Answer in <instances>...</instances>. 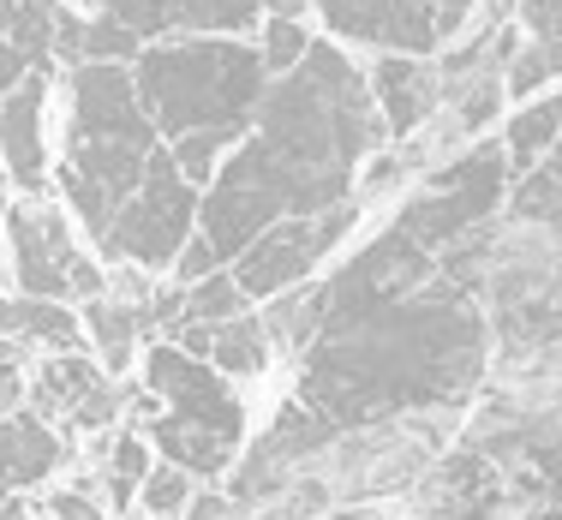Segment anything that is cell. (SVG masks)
Instances as JSON below:
<instances>
[{
	"label": "cell",
	"mask_w": 562,
	"mask_h": 520,
	"mask_svg": "<svg viewBox=\"0 0 562 520\" xmlns=\"http://www.w3.org/2000/svg\"><path fill=\"white\" fill-rule=\"evenodd\" d=\"M300 353L293 407L317 419L366 425L454 412L485 383L491 324L473 282H461L407 228H390L317 287V329Z\"/></svg>",
	"instance_id": "obj_1"
},
{
	"label": "cell",
	"mask_w": 562,
	"mask_h": 520,
	"mask_svg": "<svg viewBox=\"0 0 562 520\" xmlns=\"http://www.w3.org/2000/svg\"><path fill=\"white\" fill-rule=\"evenodd\" d=\"M383 114L371 78L341 48L312 43L288 72L270 78L251 132L210 173L198 204V239L173 258L180 282L234 263L270 222L317 216V210L353 197V173L378 150Z\"/></svg>",
	"instance_id": "obj_2"
},
{
	"label": "cell",
	"mask_w": 562,
	"mask_h": 520,
	"mask_svg": "<svg viewBox=\"0 0 562 520\" xmlns=\"http://www.w3.org/2000/svg\"><path fill=\"white\" fill-rule=\"evenodd\" d=\"M449 425L437 412L336 425L293 407L270 437L251 443L234 473V502L258 509V520H324L329 509L407 490L431 473Z\"/></svg>",
	"instance_id": "obj_3"
},
{
	"label": "cell",
	"mask_w": 562,
	"mask_h": 520,
	"mask_svg": "<svg viewBox=\"0 0 562 520\" xmlns=\"http://www.w3.org/2000/svg\"><path fill=\"white\" fill-rule=\"evenodd\" d=\"M156 144H162V132L144 114L132 66L102 60V55L78 60L72 66V132H66L60 192L72 204V216L90 228V239L109 234L114 210L144 180Z\"/></svg>",
	"instance_id": "obj_4"
},
{
	"label": "cell",
	"mask_w": 562,
	"mask_h": 520,
	"mask_svg": "<svg viewBox=\"0 0 562 520\" xmlns=\"http://www.w3.org/2000/svg\"><path fill=\"white\" fill-rule=\"evenodd\" d=\"M126 66L144 114L156 120L168 144L192 138V132L239 144L270 90L263 48L239 43V36H162V43H144Z\"/></svg>",
	"instance_id": "obj_5"
},
{
	"label": "cell",
	"mask_w": 562,
	"mask_h": 520,
	"mask_svg": "<svg viewBox=\"0 0 562 520\" xmlns=\"http://www.w3.org/2000/svg\"><path fill=\"white\" fill-rule=\"evenodd\" d=\"M198 234V185L186 180V168L173 162L168 144H156L144 180L126 192V204L114 210L109 234L97 239V251L109 263H138V270H168L186 251V239Z\"/></svg>",
	"instance_id": "obj_6"
},
{
	"label": "cell",
	"mask_w": 562,
	"mask_h": 520,
	"mask_svg": "<svg viewBox=\"0 0 562 520\" xmlns=\"http://www.w3.org/2000/svg\"><path fill=\"white\" fill-rule=\"evenodd\" d=\"M508 180H515V168H508L503 144H473L467 156H454L449 168H437L431 180H425V192L395 216V228H407L425 251L443 258L454 239H467L473 228H485V222L497 216Z\"/></svg>",
	"instance_id": "obj_7"
},
{
	"label": "cell",
	"mask_w": 562,
	"mask_h": 520,
	"mask_svg": "<svg viewBox=\"0 0 562 520\" xmlns=\"http://www.w3.org/2000/svg\"><path fill=\"white\" fill-rule=\"evenodd\" d=\"M270 12V0H102L97 24H85V55L132 60L162 36H239Z\"/></svg>",
	"instance_id": "obj_8"
},
{
	"label": "cell",
	"mask_w": 562,
	"mask_h": 520,
	"mask_svg": "<svg viewBox=\"0 0 562 520\" xmlns=\"http://www.w3.org/2000/svg\"><path fill=\"white\" fill-rule=\"evenodd\" d=\"M7 234H12V275H19V293H36V299H97L102 270L78 251L72 222L48 204L43 192L24 197L19 210H7Z\"/></svg>",
	"instance_id": "obj_9"
},
{
	"label": "cell",
	"mask_w": 562,
	"mask_h": 520,
	"mask_svg": "<svg viewBox=\"0 0 562 520\" xmlns=\"http://www.w3.org/2000/svg\"><path fill=\"white\" fill-rule=\"evenodd\" d=\"M329 31L383 55H437L473 19V0H305Z\"/></svg>",
	"instance_id": "obj_10"
},
{
	"label": "cell",
	"mask_w": 562,
	"mask_h": 520,
	"mask_svg": "<svg viewBox=\"0 0 562 520\" xmlns=\"http://www.w3.org/2000/svg\"><path fill=\"white\" fill-rule=\"evenodd\" d=\"M353 216H359V204H353V197H341V204L317 210V216H281V222H270V228H263L234 258V282L246 287L251 299H276L281 287L305 282V275L329 258V246L353 228Z\"/></svg>",
	"instance_id": "obj_11"
},
{
	"label": "cell",
	"mask_w": 562,
	"mask_h": 520,
	"mask_svg": "<svg viewBox=\"0 0 562 520\" xmlns=\"http://www.w3.org/2000/svg\"><path fill=\"white\" fill-rule=\"evenodd\" d=\"M144 383L168 402V419L192 425V431H210V437H222V443H239V431H246V407H239V395L222 383L216 365H198L180 341L150 347V359H144Z\"/></svg>",
	"instance_id": "obj_12"
},
{
	"label": "cell",
	"mask_w": 562,
	"mask_h": 520,
	"mask_svg": "<svg viewBox=\"0 0 562 520\" xmlns=\"http://www.w3.org/2000/svg\"><path fill=\"white\" fill-rule=\"evenodd\" d=\"M43 102H48V66H31L19 84L0 97V162L19 185L43 192L48 150H43Z\"/></svg>",
	"instance_id": "obj_13"
},
{
	"label": "cell",
	"mask_w": 562,
	"mask_h": 520,
	"mask_svg": "<svg viewBox=\"0 0 562 520\" xmlns=\"http://www.w3.org/2000/svg\"><path fill=\"white\" fill-rule=\"evenodd\" d=\"M371 97H378L383 126L395 138H407L443 102V72L431 66V55H378V66H371Z\"/></svg>",
	"instance_id": "obj_14"
},
{
	"label": "cell",
	"mask_w": 562,
	"mask_h": 520,
	"mask_svg": "<svg viewBox=\"0 0 562 520\" xmlns=\"http://www.w3.org/2000/svg\"><path fill=\"white\" fill-rule=\"evenodd\" d=\"M0 36L31 66H55V55H85V24L60 0H0Z\"/></svg>",
	"instance_id": "obj_15"
},
{
	"label": "cell",
	"mask_w": 562,
	"mask_h": 520,
	"mask_svg": "<svg viewBox=\"0 0 562 520\" xmlns=\"http://www.w3.org/2000/svg\"><path fill=\"white\" fill-rule=\"evenodd\" d=\"M180 347L186 353H210V365H216L222 377H251V371H263L276 353L263 317H251V312H234V317H222V324L180 329Z\"/></svg>",
	"instance_id": "obj_16"
},
{
	"label": "cell",
	"mask_w": 562,
	"mask_h": 520,
	"mask_svg": "<svg viewBox=\"0 0 562 520\" xmlns=\"http://www.w3.org/2000/svg\"><path fill=\"white\" fill-rule=\"evenodd\" d=\"M36 407L43 412H72V425H109L114 419V395L109 383H102V371L90 365V359L60 353L55 365H43V377H36Z\"/></svg>",
	"instance_id": "obj_17"
},
{
	"label": "cell",
	"mask_w": 562,
	"mask_h": 520,
	"mask_svg": "<svg viewBox=\"0 0 562 520\" xmlns=\"http://www.w3.org/2000/svg\"><path fill=\"white\" fill-rule=\"evenodd\" d=\"M60 466V437L43 425V412H0V497L43 485Z\"/></svg>",
	"instance_id": "obj_18"
},
{
	"label": "cell",
	"mask_w": 562,
	"mask_h": 520,
	"mask_svg": "<svg viewBox=\"0 0 562 520\" xmlns=\"http://www.w3.org/2000/svg\"><path fill=\"white\" fill-rule=\"evenodd\" d=\"M0 336L19 347H48V353H72L85 341V324L66 312V299H36V293H19V299H0Z\"/></svg>",
	"instance_id": "obj_19"
},
{
	"label": "cell",
	"mask_w": 562,
	"mask_h": 520,
	"mask_svg": "<svg viewBox=\"0 0 562 520\" xmlns=\"http://www.w3.org/2000/svg\"><path fill=\"white\" fill-rule=\"evenodd\" d=\"M138 437L162 461L186 466L192 478H222L227 466H234V443H222V437H210V431H192V425L168 419V412H150V419L138 425Z\"/></svg>",
	"instance_id": "obj_20"
},
{
	"label": "cell",
	"mask_w": 562,
	"mask_h": 520,
	"mask_svg": "<svg viewBox=\"0 0 562 520\" xmlns=\"http://www.w3.org/2000/svg\"><path fill=\"white\" fill-rule=\"evenodd\" d=\"M251 293L234 282V270H210V275H192V282H180L173 299L156 305V324H173V329H192V324H222V317L246 312Z\"/></svg>",
	"instance_id": "obj_21"
},
{
	"label": "cell",
	"mask_w": 562,
	"mask_h": 520,
	"mask_svg": "<svg viewBox=\"0 0 562 520\" xmlns=\"http://www.w3.org/2000/svg\"><path fill=\"white\" fill-rule=\"evenodd\" d=\"M156 305H144L138 299V293H126V299H102V293H97V299H90V341H97V353H102V365H109V371H120V365H126V359H132V341H138V329L144 324H156Z\"/></svg>",
	"instance_id": "obj_22"
},
{
	"label": "cell",
	"mask_w": 562,
	"mask_h": 520,
	"mask_svg": "<svg viewBox=\"0 0 562 520\" xmlns=\"http://www.w3.org/2000/svg\"><path fill=\"white\" fill-rule=\"evenodd\" d=\"M557 138H562V90H557V97H544V102H532V109H520L515 120H508V138H503L508 168L527 173Z\"/></svg>",
	"instance_id": "obj_23"
},
{
	"label": "cell",
	"mask_w": 562,
	"mask_h": 520,
	"mask_svg": "<svg viewBox=\"0 0 562 520\" xmlns=\"http://www.w3.org/2000/svg\"><path fill=\"white\" fill-rule=\"evenodd\" d=\"M138 502H144L156 520L186 515V509H192V473H186V466H173V461L150 466V473H144V485H138Z\"/></svg>",
	"instance_id": "obj_24"
},
{
	"label": "cell",
	"mask_w": 562,
	"mask_h": 520,
	"mask_svg": "<svg viewBox=\"0 0 562 520\" xmlns=\"http://www.w3.org/2000/svg\"><path fill=\"white\" fill-rule=\"evenodd\" d=\"M144 473H150V449H144L138 431H126V437L114 443V461H109V485H114V502H120V509H132V502H138Z\"/></svg>",
	"instance_id": "obj_25"
},
{
	"label": "cell",
	"mask_w": 562,
	"mask_h": 520,
	"mask_svg": "<svg viewBox=\"0 0 562 520\" xmlns=\"http://www.w3.org/2000/svg\"><path fill=\"white\" fill-rule=\"evenodd\" d=\"M305 48H312V36H305V24L300 19H288V12H270V24H263V66H270V78L276 72H288L293 60L305 55Z\"/></svg>",
	"instance_id": "obj_26"
},
{
	"label": "cell",
	"mask_w": 562,
	"mask_h": 520,
	"mask_svg": "<svg viewBox=\"0 0 562 520\" xmlns=\"http://www.w3.org/2000/svg\"><path fill=\"white\" fill-rule=\"evenodd\" d=\"M520 19H527L532 43H557L562 36V0H520Z\"/></svg>",
	"instance_id": "obj_27"
},
{
	"label": "cell",
	"mask_w": 562,
	"mask_h": 520,
	"mask_svg": "<svg viewBox=\"0 0 562 520\" xmlns=\"http://www.w3.org/2000/svg\"><path fill=\"white\" fill-rule=\"evenodd\" d=\"M19 389H24V365H19V341L0 336V412L19 407Z\"/></svg>",
	"instance_id": "obj_28"
},
{
	"label": "cell",
	"mask_w": 562,
	"mask_h": 520,
	"mask_svg": "<svg viewBox=\"0 0 562 520\" xmlns=\"http://www.w3.org/2000/svg\"><path fill=\"white\" fill-rule=\"evenodd\" d=\"M43 520H102V509H97V502H85V497H55L43 509Z\"/></svg>",
	"instance_id": "obj_29"
},
{
	"label": "cell",
	"mask_w": 562,
	"mask_h": 520,
	"mask_svg": "<svg viewBox=\"0 0 562 520\" xmlns=\"http://www.w3.org/2000/svg\"><path fill=\"white\" fill-rule=\"evenodd\" d=\"M24 72H31V60H24V55H19V48H12V43H7V36H0V97H7V90H12V84H19V78H24Z\"/></svg>",
	"instance_id": "obj_30"
},
{
	"label": "cell",
	"mask_w": 562,
	"mask_h": 520,
	"mask_svg": "<svg viewBox=\"0 0 562 520\" xmlns=\"http://www.w3.org/2000/svg\"><path fill=\"white\" fill-rule=\"evenodd\" d=\"M186 520H246L234 509V502H222V497H204V502H192V509H186Z\"/></svg>",
	"instance_id": "obj_31"
},
{
	"label": "cell",
	"mask_w": 562,
	"mask_h": 520,
	"mask_svg": "<svg viewBox=\"0 0 562 520\" xmlns=\"http://www.w3.org/2000/svg\"><path fill=\"white\" fill-rule=\"evenodd\" d=\"M324 520H395V515H378V509H341V515H324Z\"/></svg>",
	"instance_id": "obj_32"
},
{
	"label": "cell",
	"mask_w": 562,
	"mask_h": 520,
	"mask_svg": "<svg viewBox=\"0 0 562 520\" xmlns=\"http://www.w3.org/2000/svg\"><path fill=\"white\" fill-rule=\"evenodd\" d=\"M0 216H7V168H0Z\"/></svg>",
	"instance_id": "obj_33"
},
{
	"label": "cell",
	"mask_w": 562,
	"mask_h": 520,
	"mask_svg": "<svg viewBox=\"0 0 562 520\" xmlns=\"http://www.w3.org/2000/svg\"><path fill=\"white\" fill-rule=\"evenodd\" d=\"M0 520H19V515H12V509H7V515H0Z\"/></svg>",
	"instance_id": "obj_34"
}]
</instances>
